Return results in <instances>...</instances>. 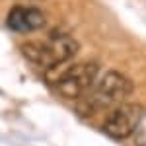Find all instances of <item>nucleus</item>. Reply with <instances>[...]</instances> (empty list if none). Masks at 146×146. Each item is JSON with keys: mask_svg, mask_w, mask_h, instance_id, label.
I'll use <instances>...</instances> for the list:
<instances>
[{"mask_svg": "<svg viewBox=\"0 0 146 146\" xmlns=\"http://www.w3.org/2000/svg\"><path fill=\"white\" fill-rule=\"evenodd\" d=\"M135 86L133 80H129L119 70H105L101 72L96 84L92 86L88 94H84L80 100H76V113L82 117H96L101 111H111L115 105L127 101V98L133 94Z\"/></svg>", "mask_w": 146, "mask_h": 146, "instance_id": "f257e3e1", "label": "nucleus"}, {"mask_svg": "<svg viewBox=\"0 0 146 146\" xmlns=\"http://www.w3.org/2000/svg\"><path fill=\"white\" fill-rule=\"evenodd\" d=\"M101 66L96 60H86L78 64H64L45 72V82L60 96L62 100H80L84 94L92 90Z\"/></svg>", "mask_w": 146, "mask_h": 146, "instance_id": "f03ea898", "label": "nucleus"}, {"mask_svg": "<svg viewBox=\"0 0 146 146\" xmlns=\"http://www.w3.org/2000/svg\"><path fill=\"white\" fill-rule=\"evenodd\" d=\"M20 49H22L23 56L31 64L39 66L43 72H49L53 68L68 64L76 56V53H78V41L68 33L55 31V33L49 35V39H45V41L23 43Z\"/></svg>", "mask_w": 146, "mask_h": 146, "instance_id": "7ed1b4c3", "label": "nucleus"}, {"mask_svg": "<svg viewBox=\"0 0 146 146\" xmlns=\"http://www.w3.org/2000/svg\"><path fill=\"white\" fill-rule=\"evenodd\" d=\"M144 119L142 107L135 101H123L115 105L101 121V133L113 140H125L138 131Z\"/></svg>", "mask_w": 146, "mask_h": 146, "instance_id": "20e7f679", "label": "nucleus"}, {"mask_svg": "<svg viewBox=\"0 0 146 146\" xmlns=\"http://www.w3.org/2000/svg\"><path fill=\"white\" fill-rule=\"evenodd\" d=\"M6 25L16 33H33L47 25V16L35 6H14L6 16Z\"/></svg>", "mask_w": 146, "mask_h": 146, "instance_id": "39448f33", "label": "nucleus"}]
</instances>
